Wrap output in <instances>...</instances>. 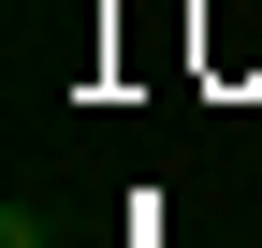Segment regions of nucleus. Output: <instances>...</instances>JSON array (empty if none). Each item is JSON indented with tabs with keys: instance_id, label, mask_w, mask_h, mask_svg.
Listing matches in <instances>:
<instances>
[{
	"instance_id": "obj_1",
	"label": "nucleus",
	"mask_w": 262,
	"mask_h": 248,
	"mask_svg": "<svg viewBox=\"0 0 262 248\" xmlns=\"http://www.w3.org/2000/svg\"><path fill=\"white\" fill-rule=\"evenodd\" d=\"M0 248H58V219L44 204H0Z\"/></svg>"
}]
</instances>
